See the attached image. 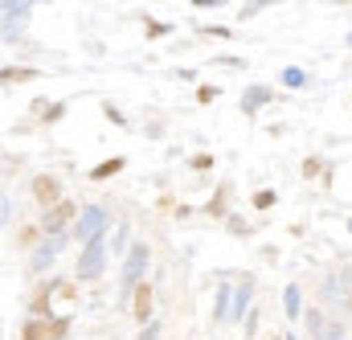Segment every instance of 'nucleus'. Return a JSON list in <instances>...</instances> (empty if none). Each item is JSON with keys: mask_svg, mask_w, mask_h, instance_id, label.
Listing matches in <instances>:
<instances>
[{"mask_svg": "<svg viewBox=\"0 0 352 340\" xmlns=\"http://www.w3.org/2000/svg\"><path fill=\"white\" fill-rule=\"evenodd\" d=\"M226 193H230V189L221 184V189H217V197L205 205V213H213V217H226Z\"/></svg>", "mask_w": 352, "mask_h": 340, "instance_id": "14", "label": "nucleus"}, {"mask_svg": "<svg viewBox=\"0 0 352 340\" xmlns=\"http://www.w3.org/2000/svg\"><path fill=\"white\" fill-rule=\"evenodd\" d=\"M50 295H54V283H45L37 295H33V304H29V320H50Z\"/></svg>", "mask_w": 352, "mask_h": 340, "instance_id": "8", "label": "nucleus"}, {"mask_svg": "<svg viewBox=\"0 0 352 340\" xmlns=\"http://www.w3.org/2000/svg\"><path fill=\"white\" fill-rule=\"evenodd\" d=\"M58 242H62V238H58ZM58 242H50V246H41V251L33 255V266H29V270H45V266H50V258H54V251H58Z\"/></svg>", "mask_w": 352, "mask_h": 340, "instance_id": "12", "label": "nucleus"}, {"mask_svg": "<svg viewBox=\"0 0 352 340\" xmlns=\"http://www.w3.org/2000/svg\"><path fill=\"white\" fill-rule=\"evenodd\" d=\"M266 98H270V86H250V90L242 94V111H246V115H254Z\"/></svg>", "mask_w": 352, "mask_h": 340, "instance_id": "9", "label": "nucleus"}, {"mask_svg": "<svg viewBox=\"0 0 352 340\" xmlns=\"http://www.w3.org/2000/svg\"><path fill=\"white\" fill-rule=\"evenodd\" d=\"M37 238H41V226H25L21 230V246H37Z\"/></svg>", "mask_w": 352, "mask_h": 340, "instance_id": "17", "label": "nucleus"}, {"mask_svg": "<svg viewBox=\"0 0 352 340\" xmlns=\"http://www.w3.org/2000/svg\"><path fill=\"white\" fill-rule=\"evenodd\" d=\"M192 169H197V172L213 169V156H192Z\"/></svg>", "mask_w": 352, "mask_h": 340, "instance_id": "21", "label": "nucleus"}, {"mask_svg": "<svg viewBox=\"0 0 352 340\" xmlns=\"http://www.w3.org/2000/svg\"><path fill=\"white\" fill-rule=\"evenodd\" d=\"M226 226H230L234 234H250V226H246V222H242L238 213H226Z\"/></svg>", "mask_w": 352, "mask_h": 340, "instance_id": "18", "label": "nucleus"}, {"mask_svg": "<svg viewBox=\"0 0 352 340\" xmlns=\"http://www.w3.org/2000/svg\"><path fill=\"white\" fill-rule=\"evenodd\" d=\"M4 213H8V201H0V222H4Z\"/></svg>", "mask_w": 352, "mask_h": 340, "instance_id": "25", "label": "nucleus"}, {"mask_svg": "<svg viewBox=\"0 0 352 340\" xmlns=\"http://www.w3.org/2000/svg\"><path fill=\"white\" fill-rule=\"evenodd\" d=\"M283 78H287V86H299V83H303V74H299V70H287Z\"/></svg>", "mask_w": 352, "mask_h": 340, "instance_id": "22", "label": "nucleus"}, {"mask_svg": "<svg viewBox=\"0 0 352 340\" xmlns=\"http://www.w3.org/2000/svg\"><path fill=\"white\" fill-rule=\"evenodd\" d=\"M123 164H127L123 156H111V160H102L98 169H90V180H107V176H115V172L123 169Z\"/></svg>", "mask_w": 352, "mask_h": 340, "instance_id": "10", "label": "nucleus"}, {"mask_svg": "<svg viewBox=\"0 0 352 340\" xmlns=\"http://www.w3.org/2000/svg\"><path fill=\"white\" fill-rule=\"evenodd\" d=\"M274 340H278V337H274Z\"/></svg>", "mask_w": 352, "mask_h": 340, "instance_id": "26", "label": "nucleus"}, {"mask_svg": "<svg viewBox=\"0 0 352 340\" xmlns=\"http://www.w3.org/2000/svg\"><path fill=\"white\" fill-rule=\"evenodd\" d=\"M324 340H340V328H324Z\"/></svg>", "mask_w": 352, "mask_h": 340, "instance_id": "24", "label": "nucleus"}, {"mask_svg": "<svg viewBox=\"0 0 352 340\" xmlns=\"http://www.w3.org/2000/svg\"><path fill=\"white\" fill-rule=\"evenodd\" d=\"M29 78H37V70H29V66H8V70H0V83H29Z\"/></svg>", "mask_w": 352, "mask_h": 340, "instance_id": "11", "label": "nucleus"}, {"mask_svg": "<svg viewBox=\"0 0 352 340\" xmlns=\"http://www.w3.org/2000/svg\"><path fill=\"white\" fill-rule=\"evenodd\" d=\"M74 217V201H62V205H54V209H45V222H41V234H58L66 222Z\"/></svg>", "mask_w": 352, "mask_h": 340, "instance_id": "5", "label": "nucleus"}, {"mask_svg": "<svg viewBox=\"0 0 352 340\" xmlns=\"http://www.w3.org/2000/svg\"><path fill=\"white\" fill-rule=\"evenodd\" d=\"M156 332H160V328H156V324H148V328L140 332V340H156Z\"/></svg>", "mask_w": 352, "mask_h": 340, "instance_id": "23", "label": "nucleus"}, {"mask_svg": "<svg viewBox=\"0 0 352 340\" xmlns=\"http://www.w3.org/2000/svg\"><path fill=\"white\" fill-rule=\"evenodd\" d=\"M148 258H152V251L144 246V242H135L131 246V255H127V266H123V283L135 291L140 287V275H144V266H148Z\"/></svg>", "mask_w": 352, "mask_h": 340, "instance_id": "4", "label": "nucleus"}, {"mask_svg": "<svg viewBox=\"0 0 352 340\" xmlns=\"http://www.w3.org/2000/svg\"><path fill=\"white\" fill-rule=\"evenodd\" d=\"M274 201H278V197H274L270 189H258V193H254V209H270Z\"/></svg>", "mask_w": 352, "mask_h": 340, "instance_id": "16", "label": "nucleus"}, {"mask_svg": "<svg viewBox=\"0 0 352 340\" xmlns=\"http://www.w3.org/2000/svg\"><path fill=\"white\" fill-rule=\"evenodd\" d=\"M320 169H324V164H320L316 156H311V160H303V176H320Z\"/></svg>", "mask_w": 352, "mask_h": 340, "instance_id": "20", "label": "nucleus"}, {"mask_svg": "<svg viewBox=\"0 0 352 340\" xmlns=\"http://www.w3.org/2000/svg\"><path fill=\"white\" fill-rule=\"evenodd\" d=\"M102 275V234L87 242V255L78 258V283H90Z\"/></svg>", "mask_w": 352, "mask_h": 340, "instance_id": "3", "label": "nucleus"}, {"mask_svg": "<svg viewBox=\"0 0 352 340\" xmlns=\"http://www.w3.org/2000/svg\"><path fill=\"white\" fill-rule=\"evenodd\" d=\"M131 316H135L140 324L152 320V287H148V283H140V287L131 291Z\"/></svg>", "mask_w": 352, "mask_h": 340, "instance_id": "6", "label": "nucleus"}, {"mask_svg": "<svg viewBox=\"0 0 352 340\" xmlns=\"http://www.w3.org/2000/svg\"><path fill=\"white\" fill-rule=\"evenodd\" d=\"M33 201L41 205V209H54V205H62V180L58 176H50V172H41V176H33Z\"/></svg>", "mask_w": 352, "mask_h": 340, "instance_id": "2", "label": "nucleus"}, {"mask_svg": "<svg viewBox=\"0 0 352 340\" xmlns=\"http://www.w3.org/2000/svg\"><path fill=\"white\" fill-rule=\"evenodd\" d=\"M307 328H311V337H316V340H324V316H320L316 308L307 312Z\"/></svg>", "mask_w": 352, "mask_h": 340, "instance_id": "15", "label": "nucleus"}, {"mask_svg": "<svg viewBox=\"0 0 352 340\" xmlns=\"http://www.w3.org/2000/svg\"><path fill=\"white\" fill-rule=\"evenodd\" d=\"M283 308H287V316H291V320L299 316V287H295V283L283 291Z\"/></svg>", "mask_w": 352, "mask_h": 340, "instance_id": "13", "label": "nucleus"}, {"mask_svg": "<svg viewBox=\"0 0 352 340\" xmlns=\"http://www.w3.org/2000/svg\"><path fill=\"white\" fill-rule=\"evenodd\" d=\"M70 320L66 316H50V320H29L21 328V340H66Z\"/></svg>", "mask_w": 352, "mask_h": 340, "instance_id": "1", "label": "nucleus"}, {"mask_svg": "<svg viewBox=\"0 0 352 340\" xmlns=\"http://www.w3.org/2000/svg\"><path fill=\"white\" fill-rule=\"evenodd\" d=\"M217 98V86H197V103H213Z\"/></svg>", "mask_w": 352, "mask_h": 340, "instance_id": "19", "label": "nucleus"}, {"mask_svg": "<svg viewBox=\"0 0 352 340\" xmlns=\"http://www.w3.org/2000/svg\"><path fill=\"white\" fill-rule=\"evenodd\" d=\"M98 226H102V209H87V213L78 217V226H74V238H87V242L98 238V234H102Z\"/></svg>", "mask_w": 352, "mask_h": 340, "instance_id": "7", "label": "nucleus"}]
</instances>
